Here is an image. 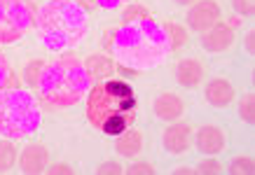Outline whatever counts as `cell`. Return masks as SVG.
Returning a JSON list of instances; mask_svg holds the SVG:
<instances>
[{
  "label": "cell",
  "mask_w": 255,
  "mask_h": 175,
  "mask_svg": "<svg viewBox=\"0 0 255 175\" xmlns=\"http://www.w3.org/2000/svg\"><path fill=\"white\" fill-rule=\"evenodd\" d=\"M108 47L113 49L120 66L131 68L136 73L157 68L173 52L166 31L155 19L122 21V26L113 31V40L108 42Z\"/></svg>",
  "instance_id": "obj_1"
},
{
  "label": "cell",
  "mask_w": 255,
  "mask_h": 175,
  "mask_svg": "<svg viewBox=\"0 0 255 175\" xmlns=\"http://www.w3.org/2000/svg\"><path fill=\"white\" fill-rule=\"evenodd\" d=\"M35 31L45 49L54 54L78 47L89 33L85 7L75 0H52L38 9Z\"/></svg>",
  "instance_id": "obj_2"
},
{
  "label": "cell",
  "mask_w": 255,
  "mask_h": 175,
  "mask_svg": "<svg viewBox=\"0 0 255 175\" xmlns=\"http://www.w3.org/2000/svg\"><path fill=\"white\" fill-rule=\"evenodd\" d=\"M92 89V77L85 68V61L75 54L59 56L56 61L45 63L38 80V93L52 107H73L85 98Z\"/></svg>",
  "instance_id": "obj_3"
},
{
  "label": "cell",
  "mask_w": 255,
  "mask_h": 175,
  "mask_svg": "<svg viewBox=\"0 0 255 175\" xmlns=\"http://www.w3.org/2000/svg\"><path fill=\"white\" fill-rule=\"evenodd\" d=\"M42 114L33 93L19 87L0 91V136L9 140H26L40 129Z\"/></svg>",
  "instance_id": "obj_4"
},
{
  "label": "cell",
  "mask_w": 255,
  "mask_h": 175,
  "mask_svg": "<svg viewBox=\"0 0 255 175\" xmlns=\"http://www.w3.org/2000/svg\"><path fill=\"white\" fill-rule=\"evenodd\" d=\"M133 110H136V96L131 84H127L124 80L101 82L87 93V119L94 129H101V124L113 114L133 112Z\"/></svg>",
  "instance_id": "obj_5"
},
{
  "label": "cell",
  "mask_w": 255,
  "mask_h": 175,
  "mask_svg": "<svg viewBox=\"0 0 255 175\" xmlns=\"http://www.w3.org/2000/svg\"><path fill=\"white\" fill-rule=\"evenodd\" d=\"M35 26V12L26 0H0V45L21 40Z\"/></svg>",
  "instance_id": "obj_6"
},
{
  "label": "cell",
  "mask_w": 255,
  "mask_h": 175,
  "mask_svg": "<svg viewBox=\"0 0 255 175\" xmlns=\"http://www.w3.org/2000/svg\"><path fill=\"white\" fill-rule=\"evenodd\" d=\"M223 19V9L218 5V0H197L187 9L185 21L194 33H204L213 28L218 21Z\"/></svg>",
  "instance_id": "obj_7"
},
{
  "label": "cell",
  "mask_w": 255,
  "mask_h": 175,
  "mask_svg": "<svg viewBox=\"0 0 255 175\" xmlns=\"http://www.w3.org/2000/svg\"><path fill=\"white\" fill-rule=\"evenodd\" d=\"M49 166V150L42 143H26L19 152V171L26 175H38L45 173Z\"/></svg>",
  "instance_id": "obj_8"
},
{
  "label": "cell",
  "mask_w": 255,
  "mask_h": 175,
  "mask_svg": "<svg viewBox=\"0 0 255 175\" xmlns=\"http://www.w3.org/2000/svg\"><path fill=\"white\" fill-rule=\"evenodd\" d=\"M194 145L204 157H218V154L225 152L227 147V136L220 126H213V124H204L197 136H194Z\"/></svg>",
  "instance_id": "obj_9"
},
{
  "label": "cell",
  "mask_w": 255,
  "mask_h": 175,
  "mask_svg": "<svg viewBox=\"0 0 255 175\" xmlns=\"http://www.w3.org/2000/svg\"><path fill=\"white\" fill-rule=\"evenodd\" d=\"M162 145L169 154H185L192 145V129L183 122H169L162 133Z\"/></svg>",
  "instance_id": "obj_10"
},
{
  "label": "cell",
  "mask_w": 255,
  "mask_h": 175,
  "mask_svg": "<svg viewBox=\"0 0 255 175\" xmlns=\"http://www.w3.org/2000/svg\"><path fill=\"white\" fill-rule=\"evenodd\" d=\"M234 26L232 23H220L218 21L213 28L201 33V47L211 54H220V52H227L230 47L234 45Z\"/></svg>",
  "instance_id": "obj_11"
},
{
  "label": "cell",
  "mask_w": 255,
  "mask_h": 175,
  "mask_svg": "<svg viewBox=\"0 0 255 175\" xmlns=\"http://www.w3.org/2000/svg\"><path fill=\"white\" fill-rule=\"evenodd\" d=\"M155 114L162 122H178L185 114V100L173 91H162L155 98Z\"/></svg>",
  "instance_id": "obj_12"
},
{
  "label": "cell",
  "mask_w": 255,
  "mask_h": 175,
  "mask_svg": "<svg viewBox=\"0 0 255 175\" xmlns=\"http://www.w3.org/2000/svg\"><path fill=\"white\" fill-rule=\"evenodd\" d=\"M234 87L230 80H225V77H213L206 82V89H204V98L206 103L213 107H227L230 103L234 100Z\"/></svg>",
  "instance_id": "obj_13"
},
{
  "label": "cell",
  "mask_w": 255,
  "mask_h": 175,
  "mask_svg": "<svg viewBox=\"0 0 255 175\" xmlns=\"http://www.w3.org/2000/svg\"><path fill=\"white\" fill-rule=\"evenodd\" d=\"M206 75V68H204V63L199 59H194V56H187L183 61H178L176 66V80L180 87H187V89H194L197 84H201Z\"/></svg>",
  "instance_id": "obj_14"
},
{
  "label": "cell",
  "mask_w": 255,
  "mask_h": 175,
  "mask_svg": "<svg viewBox=\"0 0 255 175\" xmlns=\"http://www.w3.org/2000/svg\"><path fill=\"white\" fill-rule=\"evenodd\" d=\"M115 138V150L124 159H136L143 152V133L138 129H127Z\"/></svg>",
  "instance_id": "obj_15"
},
{
  "label": "cell",
  "mask_w": 255,
  "mask_h": 175,
  "mask_svg": "<svg viewBox=\"0 0 255 175\" xmlns=\"http://www.w3.org/2000/svg\"><path fill=\"white\" fill-rule=\"evenodd\" d=\"M85 68L87 73H89V77L94 80H108V77H113V73H115V61L110 59V56H106V54H89L85 59Z\"/></svg>",
  "instance_id": "obj_16"
},
{
  "label": "cell",
  "mask_w": 255,
  "mask_h": 175,
  "mask_svg": "<svg viewBox=\"0 0 255 175\" xmlns=\"http://www.w3.org/2000/svg\"><path fill=\"white\" fill-rule=\"evenodd\" d=\"M136 119V112H120V114H113V117H108L106 122L101 124V131L106 133V136H120L122 131L129 129V122H133Z\"/></svg>",
  "instance_id": "obj_17"
},
{
  "label": "cell",
  "mask_w": 255,
  "mask_h": 175,
  "mask_svg": "<svg viewBox=\"0 0 255 175\" xmlns=\"http://www.w3.org/2000/svg\"><path fill=\"white\" fill-rule=\"evenodd\" d=\"M16 157L19 152H16L14 140H9V138L0 140V173H9L16 166Z\"/></svg>",
  "instance_id": "obj_18"
},
{
  "label": "cell",
  "mask_w": 255,
  "mask_h": 175,
  "mask_svg": "<svg viewBox=\"0 0 255 175\" xmlns=\"http://www.w3.org/2000/svg\"><path fill=\"white\" fill-rule=\"evenodd\" d=\"M162 28L166 31V35H169V40H171V49L176 52V49H180V47L185 45V40H187V31L180 26V23H176V21H166V23H162Z\"/></svg>",
  "instance_id": "obj_19"
},
{
  "label": "cell",
  "mask_w": 255,
  "mask_h": 175,
  "mask_svg": "<svg viewBox=\"0 0 255 175\" xmlns=\"http://www.w3.org/2000/svg\"><path fill=\"white\" fill-rule=\"evenodd\" d=\"M42 68H45V61H40V59H33L23 66V80L31 84V87H38V80L42 75Z\"/></svg>",
  "instance_id": "obj_20"
},
{
  "label": "cell",
  "mask_w": 255,
  "mask_h": 175,
  "mask_svg": "<svg viewBox=\"0 0 255 175\" xmlns=\"http://www.w3.org/2000/svg\"><path fill=\"white\" fill-rule=\"evenodd\" d=\"M230 173L232 175H253L255 173V161L253 157H237L230 164Z\"/></svg>",
  "instance_id": "obj_21"
},
{
  "label": "cell",
  "mask_w": 255,
  "mask_h": 175,
  "mask_svg": "<svg viewBox=\"0 0 255 175\" xmlns=\"http://www.w3.org/2000/svg\"><path fill=\"white\" fill-rule=\"evenodd\" d=\"M239 117L241 122L246 124H253L255 122V96L253 93H246L239 103Z\"/></svg>",
  "instance_id": "obj_22"
},
{
  "label": "cell",
  "mask_w": 255,
  "mask_h": 175,
  "mask_svg": "<svg viewBox=\"0 0 255 175\" xmlns=\"http://www.w3.org/2000/svg\"><path fill=\"white\" fill-rule=\"evenodd\" d=\"M14 73L9 68V61L5 59V54L0 52V91H5V89H12V84H14Z\"/></svg>",
  "instance_id": "obj_23"
},
{
  "label": "cell",
  "mask_w": 255,
  "mask_h": 175,
  "mask_svg": "<svg viewBox=\"0 0 255 175\" xmlns=\"http://www.w3.org/2000/svg\"><path fill=\"white\" fill-rule=\"evenodd\" d=\"M223 168L225 166L218 159L206 157L204 161H199V164H197V168H194V171H197V173H201V175H218V173H223Z\"/></svg>",
  "instance_id": "obj_24"
},
{
  "label": "cell",
  "mask_w": 255,
  "mask_h": 175,
  "mask_svg": "<svg viewBox=\"0 0 255 175\" xmlns=\"http://www.w3.org/2000/svg\"><path fill=\"white\" fill-rule=\"evenodd\" d=\"M145 19H152V14L138 2H131V7H127L124 12V21H145Z\"/></svg>",
  "instance_id": "obj_25"
},
{
  "label": "cell",
  "mask_w": 255,
  "mask_h": 175,
  "mask_svg": "<svg viewBox=\"0 0 255 175\" xmlns=\"http://www.w3.org/2000/svg\"><path fill=\"white\" fill-rule=\"evenodd\" d=\"M232 7L239 16H253L255 12V0H232Z\"/></svg>",
  "instance_id": "obj_26"
},
{
  "label": "cell",
  "mask_w": 255,
  "mask_h": 175,
  "mask_svg": "<svg viewBox=\"0 0 255 175\" xmlns=\"http://www.w3.org/2000/svg\"><path fill=\"white\" fill-rule=\"evenodd\" d=\"M127 173L129 175H155V166L147 164V161H136V164H131V166L127 168Z\"/></svg>",
  "instance_id": "obj_27"
},
{
  "label": "cell",
  "mask_w": 255,
  "mask_h": 175,
  "mask_svg": "<svg viewBox=\"0 0 255 175\" xmlns=\"http://www.w3.org/2000/svg\"><path fill=\"white\" fill-rule=\"evenodd\" d=\"M120 173H124V168L117 161H106V164H101L96 168V175H120Z\"/></svg>",
  "instance_id": "obj_28"
},
{
  "label": "cell",
  "mask_w": 255,
  "mask_h": 175,
  "mask_svg": "<svg viewBox=\"0 0 255 175\" xmlns=\"http://www.w3.org/2000/svg\"><path fill=\"white\" fill-rule=\"evenodd\" d=\"M45 173H49V175H56V173H61V175H73L75 171H73L68 164H52L49 168H45Z\"/></svg>",
  "instance_id": "obj_29"
},
{
  "label": "cell",
  "mask_w": 255,
  "mask_h": 175,
  "mask_svg": "<svg viewBox=\"0 0 255 175\" xmlns=\"http://www.w3.org/2000/svg\"><path fill=\"white\" fill-rule=\"evenodd\" d=\"M127 2H131V0H94V5H99L103 9H115V7H122Z\"/></svg>",
  "instance_id": "obj_30"
},
{
  "label": "cell",
  "mask_w": 255,
  "mask_h": 175,
  "mask_svg": "<svg viewBox=\"0 0 255 175\" xmlns=\"http://www.w3.org/2000/svg\"><path fill=\"white\" fill-rule=\"evenodd\" d=\"M246 52L251 54V56L255 54V33H253V31L246 33Z\"/></svg>",
  "instance_id": "obj_31"
},
{
  "label": "cell",
  "mask_w": 255,
  "mask_h": 175,
  "mask_svg": "<svg viewBox=\"0 0 255 175\" xmlns=\"http://www.w3.org/2000/svg\"><path fill=\"white\" fill-rule=\"evenodd\" d=\"M173 173L176 175H192V173H197V171H194V168H190V166H180V168H176V171H173Z\"/></svg>",
  "instance_id": "obj_32"
},
{
  "label": "cell",
  "mask_w": 255,
  "mask_h": 175,
  "mask_svg": "<svg viewBox=\"0 0 255 175\" xmlns=\"http://www.w3.org/2000/svg\"><path fill=\"white\" fill-rule=\"evenodd\" d=\"M173 2H178V5H192V2H197V0H173Z\"/></svg>",
  "instance_id": "obj_33"
}]
</instances>
